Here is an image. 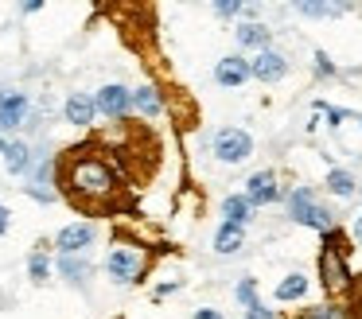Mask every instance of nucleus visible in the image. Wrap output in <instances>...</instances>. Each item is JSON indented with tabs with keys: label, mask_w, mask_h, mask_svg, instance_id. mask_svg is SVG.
Wrapping results in <instances>:
<instances>
[{
	"label": "nucleus",
	"mask_w": 362,
	"mask_h": 319,
	"mask_svg": "<svg viewBox=\"0 0 362 319\" xmlns=\"http://www.w3.org/2000/svg\"><path fill=\"white\" fill-rule=\"evenodd\" d=\"M191 319H222V311H214V308H199Z\"/></svg>",
	"instance_id": "7c9ffc66"
},
{
	"label": "nucleus",
	"mask_w": 362,
	"mask_h": 319,
	"mask_svg": "<svg viewBox=\"0 0 362 319\" xmlns=\"http://www.w3.org/2000/svg\"><path fill=\"white\" fill-rule=\"evenodd\" d=\"M28 121V93L4 90L0 93V132H12Z\"/></svg>",
	"instance_id": "9d476101"
},
{
	"label": "nucleus",
	"mask_w": 362,
	"mask_h": 319,
	"mask_svg": "<svg viewBox=\"0 0 362 319\" xmlns=\"http://www.w3.org/2000/svg\"><path fill=\"white\" fill-rule=\"evenodd\" d=\"M245 319H276V311H273V308H265V303H257V308L245 311Z\"/></svg>",
	"instance_id": "cd10ccee"
},
{
	"label": "nucleus",
	"mask_w": 362,
	"mask_h": 319,
	"mask_svg": "<svg viewBox=\"0 0 362 319\" xmlns=\"http://www.w3.org/2000/svg\"><path fill=\"white\" fill-rule=\"evenodd\" d=\"M94 105H98V113H102V117H110V121H121V117L133 113V90H125V86L110 82V86H102V90L94 93Z\"/></svg>",
	"instance_id": "423d86ee"
},
{
	"label": "nucleus",
	"mask_w": 362,
	"mask_h": 319,
	"mask_svg": "<svg viewBox=\"0 0 362 319\" xmlns=\"http://www.w3.org/2000/svg\"><path fill=\"white\" fill-rule=\"evenodd\" d=\"M358 124H362V117H358Z\"/></svg>",
	"instance_id": "c9c22d12"
},
{
	"label": "nucleus",
	"mask_w": 362,
	"mask_h": 319,
	"mask_svg": "<svg viewBox=\"0 0 362 319\" xmlns=\"http://www.w3.org/2000/svg\"><path fill=\"white\" fill-rule=\"evenodd\" d=\"M250 199H245V195H226V199H222V218H226V222H234V226H245L250 222Z\"/></svg>",
	"instance_id": "f3484780"
},
{
	"label": "nucleus",
	"mask_w": 362,
	"mask_h": 319,
	"mask_svg": "<svg viewBox=\"0 0 362 319\" xmlns=\"http://www.w3.org/2000/svg\"><path fill=\"white\" fill-rule=\"evenodd\" d=\"M327 191L339 195V199H351V195H358V179H354L346 168H331L327 171Z\"/></svg>",
	"instance_id": "dca6fc26"
},
{
	"label": "nucleus",
	"mask_w": 362,
	"mask_h": 319,
	"mask_svg": "<svg viewBox=\"0 0 362 319\" xmlns=\"http://www.w3.org/2000/svg\"><path fill=\"white\" fill-rule=\"evenodd\" d=\"M105 272L113 277V284H136L144 272V257L136 249H113L105 257Z\"/></svg>",
	"instance_id": "39448f33"
},
{
	"label": "nucleus",
	"mask_w": 362,
	"mask_h": 319,
	"mask_svg": "<svg viewBox=\"0 0 362 319\" xmlns=\"http://www.w3.org/2000/svg\"><path fill=\"white\" fill-rule=\"evenodd\" d=\"M40 8H43L40 0H28V4H20V12H24V16H32V12H40Z\"/></svg>",
	"instance_id": "473e14b6"
},
{
	"label": "nucleus",
	"mask_w": 362,
	"mask_h": 319,
	"mask_svg": "<svg viewBox=\"0 0 362 319\" xmlns=\"http://www.w3.org/2000/svg\"><path fill=\"white\" fill-rule=\"evenodd\" d=\"M90 241H94V222H71L59 230L55 245H59V253H82Z\"/></svg>",
	"instance_id": "9b49d317"
},
{
	"label": "nucleus",
	"mask_w": 362,
	"mask_h": 319,
	"mask_svg": "<svg viewBox=\"0 0 362 319\" xmlns=\"http://www.w3.org/2000/svg\"><path fill=\"white\" fill-rule=\"evenodd\" d=\"M245 199H250V207H269V202L281 199V187H276V175L273 171H253L250 179H245Z\"/></svg>",
	"instance_id": "1a4fd4ad"
},
{
	"label": "nucleus",
	"mask_w": 362,
	"mask_h": 319,
	"mask_svg": "<svg viewBox=\"0 0 362 319\" xmlns=\"http://www.w3.org/2000/svg\"><path fill=\"white\" fill-rule=\"evenodd\" d=\"M315 109H320V113L327 117V124H331V129H339V124H343L346 117H351L343 105H327V101H315Z\"/></svg>",
	"instance_id": "393cba45"
},
{
	"label": "nucleus",
	"mask_w": 362,
	"mask_h": 319,
	"mask_svg": "<svg viewBox=\"0 0 362 319\" xmlns=\"http://www.w3.org/2000/svg\"><path fill=\"white\" fill-rule=\"evenodd\" d=\"M250 70H253V78L257 82H265V86H276V82H284V74H288V59H284L281 51H257L250 59Z\"/></svg>",
	"instance_id": "0eeeda50"
},
{
	"label": "nucleus",
	"mask_w": 362,
	"mask_h": 319,
	"mask_svg": "<svg viewBox=\"0 0 362 319\" xmlns=\"http://www.w3.org/2000/svg\"><path fill=\"white\" fill-rule=\"evenodd\" d=\"M304 292H308V277H304V272H288V277H284L281 284H276V292H273V296H276L281 303H296Z\"/></svg>",
	"instance_id": "a211bd4d"
},
{
	"label": "nucleus",
	"mask_w": 362,
	"mask_h": 319,
	"mask_svg": "<svg viewBox=\"0 0 362 319\" xmlns=\"http://www.w3.org/2000/svg\"><path fill=\"white\" fill-rule=\"evenodd\" d=\"M315 74L320 78H335L339 74V66L327 59V51H315Z\"/></svg>",
	"instance_id": "bb28decb"
},
{
	"label": "nucleus",
	"mask_w": 362,
	"mask_h": 319,
	"mask_svg": "<svg viewBox=\"0 0 362 319\" xmlns=\"http://www.w3.org/2000/svg\"><path fill=\"white\" fill-rule=\"evenodd\" d=\"M351 308H354V315L362 319V288H354V296H351Z\"/></svg>",
	"instance_id": "2f4dec72"
},
{
	"label": "nucleus",
	"mask_w": 362,
	"mask_h": 319,
	"mask_svg": "<svg viewBox=\"0 0 362 319\" xmlns=\"http://www.w3.org/2000/svg\"><path fill=\"white\" fill-rule=\"evenodd\" d=\"M59 272H63L71 284H86V277H90V265L82 261L78 253H59Z\"/></svg>",
	"instance_id": "aec40b11"
},
{
	"label": "nucleus",
	"mask_w": 362,
	"mask_h": 319,
	"mask_svg": "<svg viewBox=\"0 0 362 319\" xmlns=\"http://www.w3.org/2000/svg\"><path fill=\"white\" fill-rule=\"evenodd\" d=\"M214 156H218L222 163H242L253 156V137L245 129H222L214 132Z\"/></svg>",
	"instance_id": "20e7f679"
},
{
	"label": "nucleus",
	"mask_w": 362,
	"mask_h": 319,
	"mask_svg": "<svg viewBox=\"0 0 362 319\" xmlns=\"http://www.w3.org/2000/svg\"><path fill=\"white\" fill-rule=\"evenodd\" d=\"M300 319H346V308H339V303H312V308L300 311Z\"/></svg>",
	"instance_id": "4be33fe9"
},
{
	"label": "nucleus",
	"mask_w": 362,
	"mask_h": 319,
	"mask_svg": "<svg viewBox=\"0 0 362 319\" xmlns=\"http://www.w3.org/2000/svg\"><path fill=\"white\" fill-rule=\"evenodd\" d=\"M242 245H245V226L222 222V226H218V233H214V253L230 257V253H238Z\"/></svg>",
	"instance_id": "4468645a"
},
{
	"label": "nucleus",
	"mask_w": 362,
	"mask_h": 319,
	"mask_svg": "<svg viewBox=\"0 0 362 319\" xmlns=\"http://www.w3.org/2000/svg\"><path fill=\"white\" fill-rule=\"evenodd\" d=\"M214 78H218L222 90H242V86L253 78L250 59H242V54H226V59H218V66H214Z\"/></svg>",
	"instance_id": "6e6552de"
},
{
	"label": "nucleus",
	"mask_w": 362,
	"mask_h": 319,
	"mask_svg": "<svg viewBox=\"0 0 362 319\" xmlns=\"http://www.w3.org/2000/svg\"><path fill=\"white\" fill-rule=\"evenodd\" d=\"M133 109L141 117H160L164 113V101H160V93L152 86H141V90H133Z\"/></svg>",
	"instance_id": "6ab92c4d"
},
{
	"label": "nucleus",
	"mask_w": 362,
	"mask_h": 319,
	"mask_svg": "<svg viewBox=\"0 0 362 319\" xmlns=\"http://www.w3.org/2000/svg\"><path fill=\"white\" fill-rule=\"evenodd\" d=\"M63 117L71 124H82V129H86V124H94V117H98L94 98H90V93H71V98H66V105H63Z\"/></svg>",
	"instance_id": "f8f14e48"
},
{
	"label": "nucleus",
	"mask_w": 362,
	"mask_h": 319,
	"mask_svg": "<svg viewBox=\"0 0 362 319\" xmlns=\"http://www.w3.org/2000/svg\"><path fill=\"white\" fill-rule=\"evenodd\" d=\"M0 233H8V207H0Z\"/></svg>",
	"instance_id": "72a5a7b5"
},
{
	"label": "nucleus",
	"mask_w": 362,
	"mask_h": 319,
	"mask_svg": "<svg viewBox=\"0 0 362 319\" xmlns=\"http://www.w3.org/2000/svg\"><path fill=\"white\" fill-rule=\"evenodd\" d=\"M234 35H238V47H257V51H269V43H273V28H265L257 20L238 23Z\"/></svg>",
	"instance_id": "ddd939ff"
},
{
	"label": "nucleus",
	"mask_w": 362,
	"mask_h": 319,
	"mask_svg": "<svg viewBox=\"0 0 362 319\" xmlns=\"http://www.w3.org/2000/svg\"><path fill=\"white\" fill-rule=\"evenodd\" d=\"M4 152H8V140H4V137H0V156H4Z\"/></svg>",
	"instance_id": "f704fd0d"
},
{
	"label": "nucleus",
	"mask_w": 362,
	"mask_h": 319,
	"mask_svg": "<svg viewBox=\"0 0 362 319\" xmlns=\"http://www.w3.org/2000/svg\"><path fill=\"white\" fill-rule=\"evenodd\" d=\"M351 238H354V241H358V245H362V210H358V214H354V226H351Z\"/></svg>",
	"instance_id": "c756f323"
},
{
	"label": "nucleus",
	"mask_w": 362,
	"mask_h": 319,
	"mask_svg": "<svg viewBox=\"0 0 362 319\" xmlns=\"http://www.w3.org/2000/svg\"><path fill=\"white\" fill-rule=\"evenodd\" d=\"M234 296H238V303H242V308L245 311H250V308H257V280H253V277H242V280H238V288H234Z\"/></svg>",
	"instance_id": "5701e85b"
},
{
	"label": "nucleus",
	"mask_w": 362,
	"mask_h": 319,
	"mask_svg": "<svg viewBox=\"0 0 362 319\" xmlns=\"http://www.w3.org/2000/svg\"><path fill=\"white\" fill-rule=\"evenodd\" d=\"M242 12H245L242 0H218V4H214V16H222V20H234V16H242Z\"/></svg>",
	"instance_id": "a878e982"
},
{
	"label": "nucleus",
	"mask_w": 362,
	"mask_h": 319,
	"mask_svg": "<svg viewBox=\"0 0 362 319\" xmlns=\"http://www.w3.org/2000/svg\"><path fill=\"white\" fill-rule=\"evenodd\" d=\"M28 272H32V280H47L51 277V261H47L43 249H35V253L28 257Z\"/></svg>",
	"instance_id": "b1692460"
},
{
	"label": "nucleus",
	"mask_w": 362,
	"mask_h": 319,
	"mask_svg": "<svg viewBox=\"0 0 362 319\" xmlns=\"http://www.w3.org/2000/svg\"><path fill=\"white\" fill-rule=\"evenodd\" d=\"M320 284L327 288V296H354L358 280H354V272H351L346 253H339V249H331V245L320 249Z\"/></svg>",
	"instance_id": "7ed1b4c3"
},
{
	"label": "nucleus",
	"mask_w": 362,
	"mask_h": 319,
	"mask_svg": "<svg viewBox=\"0 0 362 319\" xmlns=\"http://www.w3.org/2000/svg\"><path fill=\"white\" fill-rule=\"evenodd\" d=\"M55 179L74 207H105L117 195V168L105 156L94 152V144L66 148V156L55 160Z\"/></svg>",
	"instance_id": "f257e3e1"
},
{
	"label": "nucleus",
	"mask_w": 362,
	"mask_h": 319,
	"mask_svg": "<svg viewBox=\"0 0 362 319\" xmlns=\"http://www.w3.org/2000/svg\"><path fill=\"white\" fill-rule=\"evenodd\" d=\"M300 16H312V20H335V16L351 12V4H312V0H304V4H296Z\"/></svg>",
	"instance_id": "412c9836"
},
{
	"label": "nucleus",
	"mask_w": 362,
	"mask_h": 319,
	"mask_svg": "<svg viewBox=\"0 0 362 319\" xmlns=\"http://www.w3.org/2000/svg\"><path fill=\"white\" fill-rule=\"evenodd\" d=\"M288 218L296 226H308V230H320V233H331L339 226L335 214H331V210L315 199V191L308 183H300L296 191L288 195Z\"/></svg>",
	"instance_id": "f03ea898"
},
{
	"label": "nucleus",
	"mask_w": 362,
	"mask_h": 319,
	"mask_svg": "<svg viewBox=\"0 0 362 319\" xmlns=\"http://www.w3.org/2000/svg\"><path fill=\"white\" fill-rule=\"evenodd\" d=\"M175 288H180V280H168V284H160V288H156V300H164V296H172Z\"/></svg>",
	"instance_id": "c85d7f7f"
},
{
	"label": "nucleus",
	"mask_w": 362,
	"mask_h": 319,
	"mask_svg": "<svg viewBox=\"0 0 362 319\" xmlns=\"http://www.w3.org/2000/svg\"><path fill=\"white\" fill-rule=\"evenodd\" d=\"M4 168H8L12 175H24V171L32 168V148H28L24 140H8V152H4Z\"/></svg>",
	"instance_id": "2eb2a0df"
}]
</instances>
